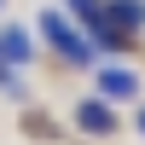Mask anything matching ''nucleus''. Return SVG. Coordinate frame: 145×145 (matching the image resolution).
I'll list each match as a JSON object with an SVG mask.
<instances>
[{
    "instance_id": "nucleus-8",
    "label": "nucleus",
    "mask_w": 145,
    "mask_h": 145,
    "mask_svg": "<svg viewBox=\"0 0 145 145\" xmlns=\"http://www.w3.org/2000/svg\"><path fill=\"white\" fill-rule=\"evenodd\" d=\"M134 128H139V134H145V105H139V122H134Z\"/></svg>"
},
{
    "instance_id": "nucleus-7",
    "label": "nucleus",
    "mask_w": 145,
    "mask_h": 145,
    "mask_svg": "<svg viewBox=\"0 0 145 145\" xmlns=\"http://www.w3.org/2000/svg\"><path fill=\"white\" fill-rule=\"evenodd\" d=\"M70 12H76L81 23H93V18H99V12H105V0H70Z\"/></svg>"
},
{
    "instance_id": "nucleus-5",
    "label": "nucleus",
    "mask_w": 145,
    "mask_h": 145,
    "mask_svg": "<svg viewBox=\"0 0 145 145\" xmlns=\"http://www.w3.org/2000/svg\"><path fill=\"white\" fill-rule=\"evenodd\" d=\"M105 18H110L116 29L139 35V29H145V0H105Z\"/></svg>"
},
{
    "instance_id": "nucleus-1",
    "label": "nucleus",
    "mask_w": 145,
    "mask_h": 145,
    "mask_svg": "<svg viewBox=\"0 0 145 145\" xmlns=\"http://www.w3.org/2000/svg\"><path fill=\"white\" fill-rule=\"evenodd\" d=\"M35 29H41V35H46V46H58L70 64H93V41H87V29H81V23H70L64 12L46 6L41 18H35Z\"/></svg>"
},
{
    "instance_id": "nucleus-3",
    "label": "nucleus",
    "mask_w": 145,
    "mask_h": 145,
    "mask_svg": "<svg viewBox=\"0 0 145 145\" xmlns=\"http://www.w3.org/2000/svg\"><path fill=\"white\" fill-rule=\"evenodd\" d=\"M93 81H99V99H139V76H134V70H128V64H99V76H93Z\"/></svg>"
},
{
    "instance_id": "nucleus-2",
    "label": "nucleus",
    "mask_w": 145,
    "mask_h": 145,
    "mask_svg": "<svg viewBox=\"0 0 145 145\" xmlns=\"http://www.w3.org/2000/svg\"><path fill=\"white\" fill-rule=\"evenodd\" d=\"M76 128L81 134H93V139H105V134H116V110H110V99H81L76 105Z\"/></svg>"
},
{
    "instance_id": "nucleus-6",
    "label": "nucleus",
    "mask_w": 145,
    "mask_h": 145,
    "mask_svg": "<svg viewBox=\"0 0 145 145\" xmlns=\"http://www.w3.org/2000/svg\"><path fill=\"white\" fill-rule=\"evenodd\" d=\"M0 93H12V99H18V93H23V81H18V70H12L6 58H0Z\"/></svg>"
},
{
    "instance_id": "nucleus-9",
    "label": "nucleus",
    "mask_w": 145,
    "mask_h": 145,
    "mask_svg": "<svg viewBox=\"0 0 145 145\" xmlns=\"http://www.w3.org/2000/svg\"><path fill=\"white\" fill-rule=\"evenodd\" d=\"M0 6H6V0H0Z\"/></svg>"
},
{
    "instance_id": "nucleus-4",
    "label": "nucleus",
    "mask_w": 145,
    "mask_h": 145,
    "mask_svg": "<svg viewBox=\"0 0 145 145\" xmlns=\"http://www.w3.org/2000/svg\"><path fill=\"white\" fill-rule=\"evenodd\" d=\"M0 58H6L12 70H23L35 58V46H29V29H18V23H6V29H0Z\"/></svg>"
}]
</instances>
